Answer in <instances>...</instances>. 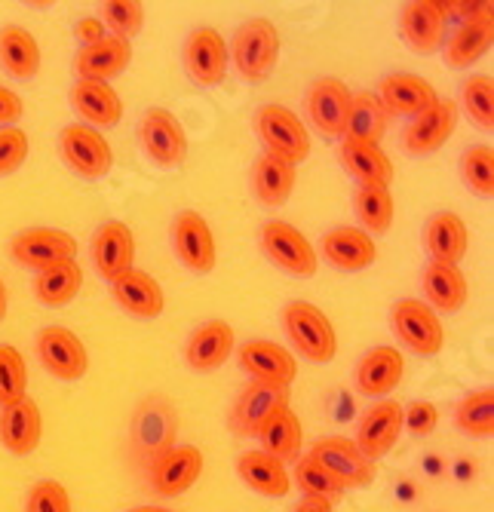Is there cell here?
Returning a JSON list of instances; mask_svg holds the SVG:
<instances>
[{
    "mask_svg": "<svg viewBox=\"0 0 494 512\" xmlns=\"http://www.w3.org/2000/svg\"><path fill=\"white\" fill-rule=\"evenodd\" d=\"M7 307H10V295H7V283L0 279V322L7 319Z\"/></svg>",
    "mask_w": 494,
    "mask_h": 512,
    "instance_id": "53",
    "label": "cell"
},
{
    "mask_svg": "<svg viewBox=\"0 0 494 512\" xmlns=\"http://www.w3.org/2000/svg\"><path fill=\"white\" fill-rule=\"evenodd\" d=\"M458 126V102L455 99H436V105L430 111H424L421 117H415L406 132H402V145H406L409 154H433L439 151L448 138H452Z\"/></svg>",
    "mask_w": 494,
    "mask_h": 512,
    "instance_id": "18",
    "label": "cell"
},
{
    "mask_svg": "<svg viewBox=\"0 0 494 512\" xmlns=\"http://www.w3.org/2000/svg\"><path fill=\"white\" fill-rule=\"evenodd\" d=\"M40 433H43V417L31 396H22L19 402L0 408V445L10 454L28 457L40 445Z\"/></svg>",
    "mask_w": 494,
    "mask_h": 512,
    "instance_id": "24",
    "label": "cell"
},
{
    "mask_svg": "<svg viewBox=\"0 0 494 512\" xmlns=\"http://www.w3.org/2000/svg\"><path fill=\"white\" fill-rule=\"evenodd\" d=\"M283 329L298 356L310 362H332L338 353V338L332 319L310 301H289L283 310Z\"/></svg>",
    "mask_w": 494,
    "mask_h": 512,
    "instance_id": "2",
    "label": "cell"
},
{
    "mask_svg": "<svg viewBox=\"0 0 494 512\" xmlns=\"http://www.w3.org/2000/svg\"><path fill=\"white\" fill-rule=\"evenodd\" d=\"M390 322H393L396 338L418 356H436L445 347L442 322H439L436 310L427 307L424 301H415V298L396 301Z\"/></svg>",
    "mask_w": 494,
    "mask_h": 512,
    "instance_id": "8",
    "label": "cell"
},
{
    "mask_svg": "<svg viewBox=\"0 0 494 512\" xmlns=\"http://www.w3.org/2000/svg\"><path fill=\"white\" fill-rule=\"evenodd\" d=\"M240 368L246 375H252L255 381H267V384H280V387H289L298 375V365H295V356L277 344V341H249L243 344L240 350Z\"/></svg>",
    "mask_w": 494,
    "mask_h": 512,
    "instance_id": "23",
    "label": "cell"
},
{
    "mask_svg": "<svg viewBox=\"0 0 494 512\" xmlns=\"http://www.w3.org/2000/svg\"><path fill=\"white\" fill-rule=\"evenodd\" d=\"M10 255L28 270H50L65 261H77V243L59 227H28L10 240Z\"/></svg>",
    "mask_w": 494,
    "mask_h": 512,
    "instance_id": "6",
    "label": "cell"
},
{
    "mask_svg": "<svg viewBox=\"0 0 494 512\" xmlns=\"http://www.w3.org/2000/svg\"><path fill=\"white\" fill-rule=\"evenodd\" d=\"M323 258L344 270V273H359L375 264L378 258V246L375 240L359 227H335L323 237Z\"/></svg>",
    "mask_w": 494,
    "mask_h": 512,
    "instance_id": "27",
    "label": "cell"
},
{
    "mask_svg": "<svg viewBox=\"0 0 494 512\" xmlns=\"http://www.w3.org/2000/svg\"><path fill=\"white\" fill-rule=\"evenodd\" d=\"M59 151L68 169L80 178H105L114 166V151L108 138L86 123H68L59 132Z\"/></svg>",
    "mask_w": 494,
    "mask_h": 512,
    "instance_id": "4",
    "label": "cell"
},
{
    "mask_svg": "<svg viewBox=\"0 0 494 512\" xmlns=\"http://www.w3.org/2000/svg\"><path fill=\"white\" fill-rule=\"evenodd\" d=\"M132 442L136 451L148 460L160 457L175 445V411L166 399H148L142 402L136 424H132Z\"/></svg>",
    "mask_w": 494,
    "mask_h": 512,
    "instance_id": "22",
    "label": "cell"
},
{
    "mask_svg": "<svg viewBox=\"0 0 494 512\" xmlns=\"http://www.w3.org/2000/svg\"><path fill=\"white\" fill-rule=\"evenodd\" d=\"M280 408H289V387L252 381L237 396V405L231 411V427L240 436H258V430L271 421Z\"/></svg>",
    "mask_w": 494,
    "mask_h": 512,
    "instance_id": "16",
    "label": "cell"
},
{
    "mask_svg": "<svg viewBox=\"0 0 494 512\" xmlns=\"http://www.w3.org/2000/svg\"><path fill=\"white\" fill-rule=\"evenodd\" d=\"M74 34L83 40V46H89V43H96V40L105 37V25H102L99 19H80V22L74 25Z\"/></svg>",
    "mask_w": 494,
    "mask_h": 512,
    "instance_id": "51",
    "label": "cell"
},
{
    "mask_svg": "<svg viewBox=\"0 0 494 512\" xmlns=\"http://www.w3.org/2000/svg\"><path fill=\"white\" fill-rule=\"evenodd\" d=\"M341 166L359 181V184H387L393 181V160L375 148V145H356V142H341L338 148Z\"/></svg>",
    "mask_w": 494,
    "mask_h": 512,
    "instance_id": "38",
    "label": "cell"
},
{
    "mask_svg": "<svg viewBox=\"0 0 494 512\" xmlns=\"http://www.w3.org/2000/svg\"><path fill=\"white\" fill-rule=\"evenodd\" d=\"M237 473L252 491H258L264 497H286L292 488V476L286 473V463H280L271 454H264L261 448L240 454Z\"/></svg>",
    "mask_w": 494,
    "mask_h": 512,
    "instance_id": "34",
    "label": "cell"
},
{
    "mask_svg": "<svg viewBox=\"0 0 494 512\" xmlns=\"http://www.w3.org/2000/svg\"><path fill=\"white\" fill-rule=\"evenodd\" d=\"M461 178L479 197H494V148L473 145L461 154Z\"/></svg>",
    "mask_w": 494,
    "mask_h": 512,
    "instance_id": "44",
    "label": "cell"
},
{
    "mask_svg": "<svg viewBox=\"0 0 494 512\" xmlns=\"http://www.w3.org/2000/svg\"><path fill=\"white\" fill-rule=\"evenodd\" d=\"M0 65L16 80H31L40 71V43L22 25L0 28Z\"/></svg>",
    "mask_w": 494,
    "mask_h": 512,
    "instance_id": "35",
    "label": "cell"
},
{
    "mask_svg": "<svg viewBox=\"0 0 494 512\" xmlns=\"http://www.w3.org/2000/svg\"><path fill=\"white\" fill-rule=\"evenodd\" d=\"M261 249L271 258V264L301 279H310L320 267L317 249H313L310 240L289 221H267L261 227Z\"/></svg>",
    "mask_w": 494,
    "mask_h": 512,
    "instance_id": "5",
    "label": "cell"
},
{
    "mask_svg": "<svg viewBox=\"0 0 494 512\" xmlns=\"http://www.w3.org/2000/svg\"><path fill=\"white\" fill-rule=\"evenodd\" d=\"M203 476V451L197 445H172L151 460V485L163 497H178Z\"/></svg>",
    "mask_w": 494,
    "mask_h": 512,
    "instance_id": "11",
    "label": "cell"
},
{
    "mask_svg": "<svg viewBox=\"0 0 494 512\" xmlns=\"http://www.w3.org/2000/svg\"><path fill=\"white\" fill-rule=\"evenodd\" d=\"M111 295L129 316H139V319H157L166 307L160 283L148 270H136V267L114 279Z\"/></svg>",
    "mask_w": 494,
    "mask_h": 512,
    "instance_id": "26",
    "label": "cell"
},
{
    "mask_svg": "<svg viewBox=\"0 0 494 512\" xmlns=\"http://www.w3.org/2000/svg\"><path fill=\"white\" fill-rule=\"evenodd\" d=\"M455 424L467 436H479V439L494 436V390L485 387L464 396L455 408Z\"/></svg>",
    "mask_w": 494,
    "mask_h": 512,
    "instance_id": "41",
    "label": "cell"
},
{
    "mask_svg": "<svg viewBox=\"0 0 494 512\" xmlns=\"http://www.w3.org/2000/svg\"><path fill=\"white\" fill-rule=\"evenodd\" d=\"M129 512H172V509H163V506H136V509H129Z\"/></svg>",
    "mask_w": 494,
    "mask_h": 512,
    "instance_id": "54",
    "label": "cell"
},
{
    "mask_svg": "<svg viewBox=\"0 0 494 512\" xmlns=\"http://www.w3.org/2000/svg\"><path fill=\"white\" fill-rule=\"evenodd\" d=\"M71 105L74 111L86 120V126L93 129H111L123 117V102L114 92V86L102 80H77L71 86Z\"/></svg>",
    "mask_w": 494,
    "mask_h": 512,
    "instance_id": "28",
    "label": "cell"
},
{
    "mask_svg": "<svg viewBox=\"0 0 494 512\" xmlns=\"http://www.w3.org/2000/svg\"><path fill=\"white\" fill-rule=\"evenodd\" d=\"M445 19H448V4H436V0H412L399 16L402 40L409 43L412 53L433 56L442 50Z\"/></svg>",
    "mask_w": 494,
    "mask_h": 512,
    "instance_id": "15",
    "label": "cell"
},
{
    "mask_svg": "<svg viewBox=\"0 0 494 512\" xmlns=\"http://www.w3.org/2000/svg\"><path fill=\"white\" fill-rule=\"evenodd\" d=\"M421 286H424V295L427 301L442 310V313H458L464 304H467V276L461 273L458 264H439V261H430L421 273ZM427 304V307H430Z\"/></svg>",
    "mask_w": 494,
    "mask_h": 512,
    "instance_id": "32",
    "label": "cell"
},
{
    "mask_svg": "<svg viewBox=\"0 0 494 512\" xmlns=\"http://www.w3.org/2000/svg\"><path fill=\"white\" fill-rule=\"evenodd\" d=\"M402 375H406V359H402V353L396 347L378 344L363 359H359V365H356V387H359V393H363V396L384 399V396H390L402 384Z\"/></svg>",
    "mask_w": 494,
    "mask_h": 512,
    "instance_id": "20",
    "label": "cell"
},
{
    "mask_svg": "<svg viewBox=\"0 0 494 512\" xmlns=\"http://www.w3.org/2000/svg\"><path fill=\"white\" fill-rule=\"evenodd\" d=\"M231 353H234V329L224 319H209L197 325L185 347V359L194 371H215L231 359Z\"/></svg>",
    "mask_w": 494,
    "mask_h": 512,
    "instance_id": "29",
    "label": "cell"
},
{
    "mask_svg": "<svg viewBox=\"0 0 494 512\" xmlns=\"http://www.w3.org/2000/svg\"><path fill=\"white\" fill-rule=\"evenodd\" d=\"M378 99L384 105L387 114H399V117H421L424 111H430L436 105V89L418 77V74H390L381 80V92Z\"/></svg>",
    "mask_w": 494,
    "mask_h": 512,
    "instance_id": "25",
    "label": "cell"
},
{
    "mask_svg": "<svg viewBox=\"0 0 494 512\" xmlns=\"http://www.w3.org/2000/svg\"><path fill=\"white\" fill-rule=\"evenodd\" d=\"M295 512H332V503L323 500V497H304V500L295 506Z\"/></svg>",
    "mask_w": 494,
    "mask_h": 512,
    "instance_id": "52",
    "label": "cell"
},
{
    "mask_svg": "<svg viewBox=\"0 0 494 512\" xmlns=\"http://www.w3.org/2000/svg\"><path fill=\"white\" fill-rule=\"evenodd\" d=\"M83 289V267L77 261H65V264H56L50 270L37 273L34 279V295L40 304L47 307H65L71 304Z\"/></svg>",
    "mask_w": 494,
    "mask_h": 512,
    "instance_id": "40",
    "label": "cell"
},
{
    "mask_svg": "<svg viewBox=\"0 0 494 512\" xmlns=\"http://www.w3.org/2000/svg\"><path fill=\"white\" fill-rule=\"evenodd\" d=\"M31 151L28 132L19 126H0V178L13 175L25 166Z\"/></svg>",
    "mask_w": 494,
    "mask_h": 512,
    "instance_id": "48",
    "label": "cell"
},
{
    "mask_svg": "<svg viewBox=\"0 0 494 512\" xmlns=\"http://www.w3.org/2000/svg\"><path fill=\"white\" fill-rule=\"evenodd\" d=\"M439 424V408L433 402H415L402 414V427H409L412 436H430Z\"/></svg>",
    "mask_w": 494,
    "mask_h": 512,
    "instance_id": "49",
    "label": "cell"
},
{
    "mask_svg": "<svg viewBox=\"0 0 494 512\" xmlns=\"http://www.w3.org/2000/svg\"><path fill=\"white\" fill-rule=\"evenodd\" d=\"M402 408L396 399H381L375 402L363 417H359V430H356V448L366 460H381L396 442H399V433H402Z\"/></svg>",
    "mask_w": 494,
    "mask_h": 512,
    "instance_id": "13",
    "label": "cell"
},
{
    "mask_svg": "<svg viewBox=\"0 0 494 512\" xmlns=\"http://www.w3.org/2000/svg\"><path fill=\"white\" fill-rule=\"evenodd\" d=\"M252 188L264 206H271V209L286 206L295 191V166H289L280 157L261 154L252 166Z\"/></svg>",
    "mask_w": 494,
    "mask_h": 512,
    "instance_id": "36",
    "label": "cell"
},
{
    "mask_svg": "<svg viewBox=\"0 0 494 512\" xmlns=\"http://www.w3.org/2000/svg\"><path fill=\"white\" fill-rule=\"evenodd\" d=\"M231 56H234V65H237L243 80H252V83L267 80L277 71V62H280V31H277V25L264 16L246 19L234 34Z\"/></svg>",
    "mask_w": 494,
    "mask_h": 512,
    "instance_id": "1",
    "label": "cell"
},
{
    "mask_svg": "<svg viewBox=\"0 0 494 512\" xmlns=\"http://www.w3.org/2000/svg\"><path fill=\"white\" fill-rule=\"evenodd\" d=\"M461 102H464L467 117L479 129L494 132V80H491V74L467 77L464 86H461Z\"/></svg>",
    "mask_w": 494,
    "mask_h": 512,
    "instance_id": "42",
    "label": "cell"
},
{
    "mask_svg": "<svg viewBox=\"0 0 494 512\" xmlns=\"http://www.w3.org/2000/svg\"><path fill=\"white\" fill-rule=\"evenodd\" d=\"M310 454L317 457L323 467L341 482L344 491H350V488H369L375 482V463L359 454L353 439H344V436L320 439L317 445H313Z\"/></svg>",
    "mask_w": 494,
    "mask_h": 512,
    "instance_id": "12",
    "label": "cell"
},
{
    "mask_svg": "<svg viewBox=\"0 0 494 512\" xmlns=\"http://www.w3.org/2000/svg\"><path fill=\"white\" fill-rule=\"evenodd\" d=\"M494 40V4L488 10H482L473 19H464V25L448 37L445 43V62L452 68H467L476 65Z\"/></svg>",
    "mask_w": 494,
    "mask_h": 512,
    "instance_id": "30",
    "label": "cell"
},
{
    "mask_svg": "<svg viewBox=\"0 0 494 512\" xmlns=\"http://www.w3.org/2000/svg\"><path fill=\"white\" fill-rule=\"evenodd\" d=\"M132 261H136V237H132V230L117 218L99 224V230L93 234V264L105 283H114L117 276L132 270Z\"/></svg>",
    "mask_w": 494,
    "mask_h": 512,
    "instance_id": "19",
    "label": "cell"
},
{
    "mask_svg": "<svg viewBox=\"0 0 494 512\" xmlns=\"http://www.w3.org/2000/svg\"><path fill=\"white\" fill-rule=\"evenodd\" d=\"M261 439V451L277 457L280 463L298 460L301 457V445H304V433H301V421L295 417L292 408H280L271 421H267L258 430Z\"/></svg>",
    "mask_w": 494,
    "mask_h": 512,
    "instance_id": "37",
    "label": "cell"
},
{
    "mask_svg": "<svg viewBox=\"0 0 494 512\" xmlns=\"http://www.w3.org/2000/svg\"><path fill=\"white\" fill-rule=\"evenodd\" d=\"M25 512H74L71 494L56 479H40L31 485V491L25 497Z\"/></svg>",
    "mask_w": 494,
    "mask_h": 512,
    "instance_id": "47",
    "label": "cell"
},
{
    "mask_svg": "<svg viewBox=\"0 0 494 512\" xmlns=\"http://www.w3.org/2000/svg\"><path fill=\"white\" fill-rule=\"evenodd\" d=\"M387 120H390V114L384 111L378 92H353L350 114H347V129H344V142L381 148V138L387 132Z\"/></svg>",
    "mask_w": 494,
    "mask_h": 512,
    "instance_id": "33",
    "label": "cell"
},
{
    "mask_svg": "<svg viewBox=\"0 0 494 512\" xmlns=\"http://www.w3.org/2000/svg\"><path fill=\"white\" fill-rule=\"evenodd\" d=\"M102 13H105V25L114 31V37L129 40L145 28V7L139 0H108Z\"/></svg>",
    "mask_w": 494,
    "mask_h": 512,
    "instance_id": "46",
    "label": "cell"
},
{
    "mask_svg": "<svg viewBox=\"0 0 494 512\" xmlns=\"http://www.w3.org/2000/svg\"><path fill=\"white\" fill-rule=\"evenodd\" d=\"M28 396V365L13 344H0V408Z\"/></svg>",
    "mask_w": 494,
    "mask_h": 512,
    "instance_id": "45",
    "label": "cell"
},
{
    "mask_svg": "<svg viewBox=\"0 0 494 512\" xmlns=\"http://www.w3.org/2000/svg\"><path fill=\"white\" fill-rule=\"evenodd\" d=\"M185 71L197 86H218L228 77V43L215 28L203 25L191 31L185 43Z\"/></svg>",
    "mask_w": 494,
    "mask_h": 512,
    "instance_id": "17",
    "label": "cell"
},
{
    "mask_svg": "<svg viewBox=\"0 0 494 512\" xmlns=\"http://www.w3.org/2000/svg\"><path fill=\"white\" fill-rule=\"evenodd\" d=\"M139 142L148 160H154L163 169H178L188 160V132L182 120L166 108H151L142 117Z\"/></svg>",
    "mask_w": 494,
    "mask_h": 512,
    "instance_id": "7",
    "label": "cell"
},
{
    "mask_svg": "<svg viewBox=\"0 0 494 512\" xmlns=\"http://www.w3.org/2000/svg\"><path fill=\"white\" fill-rule=\"evenodd\" d=\"M172 249H175L178 261H182L194 273H212L215 270L218 249H215L212 227L194 209H185V212L175 215V221H172Z\"/></svg>",
    "mask_w": 494,
    "mask_h": 512,
    "instance_id": "9",
    "label": "cell"
},
{
    "mask_svg": "<svg viewBox=\"0 0 494 512\" xmlns=\"http://www.w3.org/2000/svg\"><path fill=\"white\" fill-rule=\"evenodd\" d=\"M255 129L264 145V154L280 157L289 166H298L307 160V154H310L307 126L286 105H264L255 117Z\"/></svg>",
    "mask_w": 494,
    "mask_h": 512,
    "instance_id": "3",
    "label": "cell"
},
{
    "mask_svg": "<svg viewBox=\"0 0 494 512\" xmlns=\"http://www.w3.org/2000/svg\"><path fill=\"white\" fill-rule=\"evenodd\" d=\"M350 102H353V92H350V86L344 80L320 77L307 92V117L323 135L344 138Z\"/></svg>",
    "mask_w": 494,
    "mask_h": 512,
    "instance_id": "14",
    "label": "cell"
},
{
    "mask_svg": "<svg viewBox=\"0 0 494 512\" xmlns=\"http://www.w3.org/2000/svg\"><path fill=\"white\" fill-rule=\"evenodd\" d=\"M295 485L304 491V497H323L329 503L344 494L341 482L313 454H301L298 457V463H295Z\"/></svg>",
    "mask_w": 494,
    "mask_h": 512,
    "instance_id": "43",
    "label": "cell"
},
{
    "mask_svg": "<svg viewBox=\"0 0 494 512\" xmlns=\"http://www.w3.org/2000/svg\"><path fill=\"white\" fill-rule=\"evenodd\" d=\"M424 246L430 261L439 264H458L470 249V230L461 215L455 212H436L424 227Z\"/></svg>",
    "mask_w": 494,
    "mask_h": 512,
    "instance_id": "31",
    "label": "cell"
},
{
    "mask_svg": "<svg viewBox=\"0 0 494 512\" xmlns=\"http://www.w3.org/2000/svg\"><path fill=\"white\" fill-rule=\"evenodd\" d=\"M22 114H25V102L19 92L0 86V126H16Z\"/></svg>",
    "mask_w": 494,
    "mask_h": 512,
    "instance_id": "50",
    "label": "cell"
},
{
    "mask_svg": "<svg viewBox=\"0 0 494 512\" xmlns=\"http://www.w3.org/2000/svg\"><path fill=\"white\" fill-rule=\"evenodd\" d=\"M132 62V43L114 34H105L102 40L83 46L74 56V71L77 80H102L108 83L111 77H120Z\"/></svg>",
    "mask_w": 494,
    "mask_h": 512,
    "instance_id": "21",
    "label": "cell"
},
{
    "mask_svg": "<svg viewBox=\"0 0 494 512\" xmlns=\"http://www.w3.org/2000/svg\"><path fill=\"white\" fill-rule=\"evenodd\" d=\"M353 212L359 218V230H366V234H387L390 224H393V194L387 184H359L353 191Z\"/></svg>",
    "mask_w": 494,
    "mask_h": 512,
    "instance_id": "39",
    "label": "cell"
},
{
    "mask_svg": "<svg viewBox=\"0 0 494 512\" xmlns=\"http://www.w3.org/2000/svg\"><path fill=\"white\" fill-rule=\"evenodd\" d=\"M37 356L56 381H80L89 368L86 344L65 325H50L37 338Z\"/></svg>",
    "mask_w": 494,
    "mask_h": 512,
    "instance_id": "10",
    "label": "cell"
}]
</instances>
